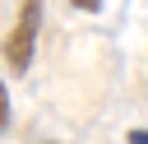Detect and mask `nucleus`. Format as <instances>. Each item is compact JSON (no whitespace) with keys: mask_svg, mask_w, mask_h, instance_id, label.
<instances>
[{"mask_svg":"<svg viewBox=\"0 0 148 144\" xmlns=\"http://www.w3.org/2000/svg\"><path fill=\"white\" fill-rule=\"evenodd\" d=\"M37 33H42V0H23L9 37H5V65L14 74H28L32 65V51H37Z\"/></svg>","mask_w":148,"mask_h":144,"instance_id":"obj_1","label":"nucleus"},{"mask_svg":"<svg viewBox=\"0 0 148 144\" xmlns=\"http://www.w3.org/2000/svg\"><path fill=\"white\" fill-rule=\"evenodd\" d=\"M9 130V93H5V79H0V135Z\"/></svg>","mask_w":148,"mask_h":144,"instance_id":"obj_2","label":"nucleus"},{"mask_svg":"<svg viewBox=\"0 0 148 144\" xmlns=\"http://www.w3.org/2000/svg\"><path fill=\"white\" fill-rule=\"evenodd\" d=\"M69 5H74V9H83V14H97L106 0H69Z\"/></svg>","mask_w":148,"mask_h":144,"instance_id":"obj_3","label":"nucleus"},{"mask_svg":"<svg viewBox=\"0 0 148 144\" xmlns=\"http://www.w3.org/2000/svg\"><path fill=\"white\" fill-rule=\"evenodd\" d=\"M130 144H148V130H139V125H134V130H130Z\"/></svg>","mask_w":148,"mask_h":144,"instance_id":"obj_4","label":"nucleus"}]
</instances>
